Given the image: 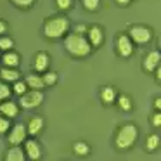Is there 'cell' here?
<instances>
[{
	"label": "cell",
	"instance_id": "34",
	"mask_svg": "<svg viewBox=\"0 0 161 161\" xmlns=\"http://www.w3.org/2000/svg\"><path fill=\"white\" fill-rule=\"evenodd\" d=\"M154 104H156V111H159V109H161V101H159V97H156Z\"/></svg>",
	"mask_w": 161,
	"mask_h": 161
},
{
	"label": "cell",
	"instance_id": "16",
	"mask_svg": "<svg viewBox=\"0 0 161 161\" xmlns=\"http://www.w3.org/2000/svg\"><path fill=\"white\" fill-rule=\"evenodd\" d=\"M25 159H26L25 149H21L19 146H11V149L5 154V161H25Z\"/></svg>",
	"mask_w": 161,
	"mask_h": 161
},
{
	"label": "cell",
	"instance_id": "17",
	"mask_svg": "<svg viewBox=\"0 0 161 161\" xmlns=\"http://www.w3.org/2000/svg\"><path fill=\"white\" fill-rule=\"evenodd\" d=\"M116 90L113 87H102V90H101V99H102V102H104L106 106H111V104H114V101H116Z\"/></svg>",
	"mask_w": 161,
	"mask_h": 161
},
{
	"label": "cell",
	"instance_id": "24",
	"mask_svg": "<svg viewBox=\"0 0 161 161\" xmlns=\"http://www.w3.org/2000/svg\"><path fill=\"white\" fill-rule=\"evenodd\" d=\"M28 90V85H26V81H21V80H16L14 81V87H12V92H14L16 95H19L21 97L25 92Z\"/></svg>",
	"mask_w": 161,
	"mask_h": 161
},
{
	"label": "cell",
	"instance_id": "33",
	"mask_svg": "<svg viewBox=\"0 0 161 161\" xmlns=\"http://www.w3.org/2000/svg\"><path fill=\"white\" fill-rule=\"evenodd\" d=\"M118 2V5H121V7H126V5L132 4V0H116Z\"/></svg>",
	"mask_w": 161,
	"mask_h": 161
},
{
	"label": "cell",
	"instance_id": "10",
	"mask_svg": "<svg viewBox=\"0 0 161 161\" xmlns=\"http://www.w3.org/2000/svg\"><path fill=\"white\" fill-rule=\"evenodd\" d=\"M50 66V56L47 52H43V50H40V52H36L35 56V63H33V68H35L36 73H43V71H47Z\"/></svg>",
	"mask_w": 161,
	"mask_h": 161
},
{
	"label": "cell",
	"instance_id": "31",
	"mask_svg": "<svg viewBox=\"0 0 161 161\" xmlns=\"http://www.w3.org/2000/svg\"><path fill=\"white\" fill-rule=\"evenodd\" d=\"M7 33V23L0 19V35H5Z\"/></svg>",
	"mask_w": 161,
	"mask_h": 161
},
{
	"label": "cell",
	"instance_id": "28",
	"mask_svg": "<svg viewBox=\"0 0 161 161\" xmlns=\"http://www.w3.org/2000/svg\"><path fill=\"white\" fill-rule=\"evenodd\" d=\"M9 128H11V121H9V118H5V116L0 114V135L5 132H9Z\"/></svg>",
	"mask_w": 161,
	"mask_h": 161
},
{
	"label": "cell",
	"instance_id": "7",
	"mask_svg": "<svg viewBox=\"0 0 161 161\" xmlns=\"http://www.w3.org/2000/svg\"><path fill=\"white\" fill-rule=\"evenodd\" d=\"M116 52L121 57H130L133 54V42L130 40V36L126 33H121L116 38Z\"/></svg>",
	"mask_w": 161,
	"mask_h": 161
},
{
	"label": "cell",
	"instance_id": "18",
	"mask_svg": "<svg viewBox=\"0 0 161 161\" xmlns=\"http://www.w3.org/2000/svg\"><path fill=\"white\" fill-rule=\"evenodd\" d=\"M26 85H28V88H35V90H40V88H43L45 85H43V80H42V75L38 73H31L26 76Z\"/></svg>",
	"mask_w": 161,
	"mask_h": 161
},
{
	"label": "cell",
	"instance_id": "2",
	"mask_svg": "<svg viewBox=\"0 0 161 161\" xmlns=\"http://www.w3.org/2000/svg\"><path fill=\"white\" fill-rule=\"evenodd\" d=\"M69 30V19L64 18V16H54V18H49L42 26V31L45 38L56 40L64 36Z\"/></svg>",
	"mask_w": 161,
	"mask_h": 161
},
{
	"label": "cell",
	"instance_id": "27",
	"mask_svg": "<svg viewBox=\"0 0 161 161\" xmlns=\"http://www.w3.org/2000/svg\"><path fill=\"white\" fill-rule=\"evenodd\" d=\"M11 2L19 9H30L33 4H35V0H11Z\"/></svg>",
	"mask_w": 161,
	"mask_h": 161
},
{
	"label": "cell",
	"instance_id": "26",
	"mask_svg": "<svg viewBox=\"0 0 161 161\" xmlns=\"http://www.w3.org/2000/svg\"><path fill=\"white\" fill-rule=\"evenodd\" d=\"M12 94V90L9 88V85L5 83V81H0V102L5 101V99H9Z\"/></svg>",
	"mask_w": 161,
	"mask_h": 161
},
{
	"label": "cell",
	"instance_id": "14",
	"mask_svg": "<svg viewBox=\"0 0 161 161\" xmlns=\"http://www.w3.org/2000/svg\"><path fill=\"white\" fill-rule=\"evenodd\" d=\"M42 128H43V118H40V116H33V118L30 119V123L26 125L28 135H31V137L38 135V133L42 132Z\"/></svg>",
	"mask_w": 161,
	"mask_h": 161
},
{
	"label": "cell",
	"instance_id": "3",
	"mask_svg": "<svg viewBox=\"0 0 161 161\" xmlns=\"http://www.w3.org/2000/svg\"><path fill=\"white\" fill-rule=\"evenodd\" d=\"M137 135H139V130L133 123H125L118 128L114 135V144L119 151H126L135 144L137 140Z\"/></svg>",
	"mask_w": 161,
	"mask_h": 161
},
{
	"label": "cell",
	"instance_id": "6",
	"mask_svg": "<svg viewBox=\"0 0 161 161\" xmlns=\"http://www.w3.org/2000/svg\"><path fill=\"white\" fill-rule=\"evenodd\" d=\"M26 137H28V130H26V125H23V123H18V125L9 128L7 140L11 146H21L26 140Z\"/></svg>",
	"mask_w": 161,
	"mask_h": 161
},
{
	"label": "cell",
	"instance_id": "4",
	"mask_svg": "<svg viewBox=\"0 0 161 161\" xmlns=\"http://www.w3.org/2000/svg\"><path fill=\"white\" fill-rule=\"evenodd\" d=\"M126 35L130 36V40L133 42V45H147V43L153 40V31L151 28L144 25H132L128 28V33Z\"/></svg>",
	"mask_w": 161,
	"mask_h": 161
},
{
	"label": "cell",
	"instance_id": "25",
	"mask_svg": "<svg viewBox=\"0 0 161 161\" xmlns=\"http://www.w3.org/2000/svg\"><path fill=\"white\" fill-rule=\"evenodd\" d=\"M12 47H14V42H12V38L0 35V50H2V52H5V50H11Z\"/></svg>",
	"mask_w": 161,
	"mask_h": 161
},
{
	"label": "cell",
	"instance_id": "22",
	"mask_svg": "<svg viewBox=\"0 0 161 161\" xmlns=\"http://www.w3.org/2000/svg\"><path fill=\"white\" fill-rule=\"evenodd\" d=\"M42 80H43V85H45V87H50V85H54V83L57 81V73L47 69V71H43Z\"/></svg>",
	"mask_w": 161,
	"mask_h": 161
},
{
	"label": "cell",
	"instance_id": "23",
	"mask_svg": "<svg viewBox=\"0 0 161 161\" xmlns=\"http://www.w3.org/2000/svg\"><path fill=\"white\" fill-rule=\"evenodd\" d=\"M81 5H83L85 11H97L99 7H101V0H81Z\"/></svg>",
	"mask_w": 161,
	"mask_h": 161
},
{
	"label": "cell",
	"instance_id": "12",
	"mask_svg": "<svg viewBox=\"0 0 161 161\" xmlns=\"http://www.w3.org/2000/svg\"><path fill=\"white\" fill-rule=\"evenodd\" d=\"M159 63H161L159 50H153V52H149L146 56V59H144V69H146L147 73H153V71L159 66Z\"/></svg>",
	"mask_w": 161,
	"mask_h": 161
},
{
	"label": "cell",
	"instance_id": "5",
	"mask_svg": "<svg viewBox=\"0 0 161 161\" xmlns=\"http://www.w3.org/2000/svg\"><path fill=\"white\" fill-rule=\"evenodd\" d=\"M43 102V94L40 90H35V88H31V90H26L25 94L21 95V99H19V106L25 109H35L38 108L40 104Z\"/></svg>",
	"mask_w": 161,
	"mask_h": 161
},
{
	"label": "cell",
	"instance_id": "1",
	"mask_svg": "<svg viewBox=\"0 0 161 161\" xmlns=\"http://www.w3.org/2000/svg\"><path fill=\"white\" fill-rule=\"evenodd\" d=\"M64 49L75 57H87L92 52V45L83 33L71 31L64 35Z\"/></svg>",
	"mask_w": 161,
	"mask_h": 161
},
{
	"label": "cell",
	"instance_id": "15",
	"mask_svg": "<svg viewBox=\"0 0 161 161\" xmlns=\"http://www.w3.org/2000/svg\"><path fill=\"white\" fill-rule=\"evenodd\" d=\"M0 78H2V81H5V83H14L16 80H19L18 68H7V66H4V69L0 71Z\"/></svg>",
	"mask_w": 161,
	"mask_h": 161
},
{
	"label": "cell",
	"instance_id": "9",
	"mask_svg": "<svg viewBox=\"0 0 161 161\" xmlns=\"http://www.w3.org/2000/svg\"><path fill=\"white\" fill-rule=\"evenodd\" d=\"M0 114L5 116V118H16V116L19 114V104H16L14 101H9V99H5V101L0 102Z\"/></svg>",
	"mask_w": 161,
	"mask_h": 161
},
{
	"label": "cell",
	"instance_id": "30",
	"mask_svg": "<svg viewBox=\"0 0 161 161\" xmlns=\"http://www.w3.org/2000/svg\"><path fill=\"white\" fill-rule=\"evenodd\" d=\"M151 125H153V126H161V114H159V111H156L153 116H151Z\"/></svg>",
	"mask_w": 161,
	"mask_h": 161
},
{
	"label": "cell",
	"instance_id": "21",
	"mask_svg": "<svg viewBox=\"0 0 161 161\" xmlns=\"http://www.w3.org/2000/svg\"><path fill=\"white\" fill-rule=\"evenodd\" d=\"M146 147H147V151L154 153V151L159 147V135H156V133H151V135L147 137V140H146Z\"/></svg>",
	"mask_w": 161,
	"mask_h": 161
},
{
	"label": "cell",
	"instance_id": "11",
	"mask_svg": "<svg viewBox=\"0 0 161 161\" xmlns=\"http://www.w3.org/2000/svg\"><path fill=\"white\" fill-rule=\"evenodd\" d=\"M25 154L26 158H30V159H40V156H42V149H40V144L36 142V140L30 139V140H25Z\"/></svg>",
	"mask_w": 161,
	"mask_h": 161
},
{
	"label": "cell",
	"instance_id": "19",
	"mask_svg": "<svg viewBox=\"0 0 161 161\" xmlns=\"http://www.w3.org/2000/svg\"><path fill=\"white\" fill-rule=\"evenodd\" d=\"M116 104H118V108L121 109V111H125V113H128V111H132V108H133V104H132V99L128 97V95H125V94H121V95H116Z\"/></svg>",
	"mask_w": 161,
	"mask_h": 161
},
{
	"label": "cell",
	"instance_id": "29",
	"mask_svg": "<svg viewBox=\"0 0 161 161\" xmlns=\"http://www.w3.org/2000/svg\"><path fill=\"white\" fill-rule=\"evenodd\" d=\"M56 5L59 11H68L73 5V0H56Z\"/></svg>",
	"mask_w": 161,
	"mask_h": 161
},
{
	"label": "cell",
	"instance_id": "32",
	"mask_svg": "<svg viewBox=\"0 0 161 161\" xmlns=\"http://www.w3.org/2000/svg\"><path fill=\"white\" fill-rule=\"evenodd\" d=\"M73 31H78V33H87V26H81V25H78V26H75V30Z\"/></svg>",
	"mask_w": 161,
	"mask_h": 161
},
{
	"label": "cell",
	"instance_id": "20",
	"mask_svg": "<svg viewBox=\"0 0 161 161\" xmlns=\"http://www.w3.org/2000/svg\"><path fill=\"white\" fill-rule=\"evenodd\" d=\"M73 151L76 156H88L90 154V146L83 140H78V142L73 144Z\"/></svg>",
	"mask_w": 161,
	"mask_h": 161
},
{
	"label": "cell",
	"instance_id": "8",
	"mask_svg": "<svg viewBox=\"0 0 161 161\" xmlns=\"http://www.w3.org/2000/svg\"><path fill=\"white\" fill-rule=\"evenodd\" d=\"M85 36H87V40L90 42L92 49H97V47H101L102 43H104V31H102V28L99 25H94V26H90V28H87Z\"/></svg>",
	"mask_w": 161,
	"mask_h": 161
},
{
	"label": "cell",
	"instance_id": "13",
	"mask_svg": "<svg viewBox=\"0 0 161 161\" xmlns=\"http://www.w3.org/2000/svg\"><path fill=\"white\" fill-rule=\"evenodd\" d=\"M2 64L4 66H7V68H18L19 66V63H21V57H19V54L18 52H14V50H5L4 54H2Z\"/></svg>",
	"mask_w": 161,
	"mask_h": 161
}]
</instances>
